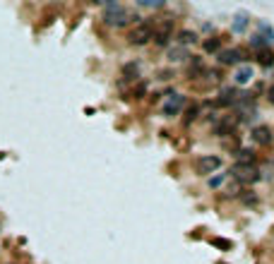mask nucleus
Instances as JSON below:
<instances>
[{
  "label": "nucleus",
  "instance_id": "f257e3e1",
  "mask_svg": "<svg viewBox=\"0 0 274 264\" xmlns=\"http://www.w3.org/2000/svg\"><path fill=\"white\" fill-rule=\"evenodd\" d=\"M130 22V12L128 7H123L120 2H109L104 7V24L109 27H125Z\"/></svg>",
  "mask_w": 274,
  "mask_h": 264
},
{
  "label": "nucleus",
  "instance_id": "f03ea898",
  "mask_svg": "<svg viewBox=\"0 0 274 264\" xmlns=\"http://www.w3.org/2000/svg\"><path fill=\"white\" fill-rule=\"evenodd\" d=\"M231 173L240 185H253V183L260 180V170H257L255 164H236L231 168Z\"/></svg>",
  "mask_w": 274,
  "mask_h": 264
},
{
  "label": "nucleus",
  "instance_id": "7ed1b4c3",
  "mask_svg": "<svg viewBox=\"0 0 274 264\" xmlns=\"http://www.w3.org/2000/svg\"><path fill=\"white\" fill-rule=\"evenodd\" d=\"M154 38V27H152V22H142V24H137L132 32H130L128 41L132 46H145L147 41H152Z\"/></svg>",
  "mask_w": 274,
  "mask_h": 264
},
{
  "label": "nucleus",
  "instance_id": "20e7f679",
  "mask_svg": "<svg viewBox=\"0 0 274 264\" xmlns=\"http://www.w3.org/2000/svg\"><path fill=\"white\" fill-rule=\"evenodd\" d=\"M183 106H185V96L181 94H168V99L164 101V115L166 118H173V115H178L183 111Z\"/></svg>",
  "mask_w": 274,
  "mask_h": 264
},
{
  "label": "nucleus",
  "instance_id": "39448f33",
  "mask_svg": "<svg viewBox=\"0 0 274 264\" xmlns=\"http://www.w3.org/2000/svg\"><path fill=\"white\" fill-rule=\"evenodd\" d=\"M221 168V159L219 156H202L197 161V173L200 175H212Z\"/></svg>",
  "mask_w": 274,
  "mask_h": 264
},
{
  "label": "nucleus",
  "instance_id": "423d86ee",
  "mask_svg": "<svg viewBox=\"0 0 274 264\" xmlns=\"http://www.w3.org/2000/svg\"><path fill=\"white\" fill-rule=\"evenodd\" d=\"M240 58H243L240 48H224V51H219L217 60H219V65H236Z\"/></svg>",
  "mask_w": 274,
  "mask_h": 264
},
{
  "label": "nucleus",
  "instance_id": "0eeeda50",
  "mask_svg": "<svg viewBox=\"0 0 274 264\" xmlns=\"http://www.w3.org/2000/svg\"><path fill=\"white\" fill-rule=\"evenodd\" d=\"M272 130L267 128V125H260V128H255L253 130V142L255 144H260V147H270L272 144Z\"/></svg>",
  "mask_w": 274,
  "mask_h": 264
},
{
  "label": "nucleus",
  "instance_id": "6e6552de",
  "mask_svg": "<svg viewBox=\"0 0 274 264\" xmlns=\"http://www.w3.org/2000/svg\"><path fill=\"white\" fill-rule=\"evenodd\" d=\"M248 24H250V15H248L245 10H240V12H236V15H234L231 29H234L236 34H240V32H245V29H248Z\"/></svg>",
  "mask_w": 274,
  "mask_h": 264
},
{
  "label": "nucleus",
  "instance_id": "1a4fd4ad",
  "mask_svg": "<svg viewBox=\"0 0 274 264\" xmlns=\"http://www.w3.org/2000/svg\"><path fill=\"white\" fill-rule=\"evenodd\" d=\"M238 101V94L234 87H224L219 92V99H217V106H231V103H236Z\"/></svg>",
  "mask_w": 274,
  "mask_h": 264
},
{
  "label": "nucleus",
  "instance_id": "9d476101",
  "mask_svg": "<svg viewBox=\"0 0 274 264\" xmlns=\"http://www.w3.org/2000/svg\"><path fill=\"white\" fill-rule=\"evenodd\" d=\"M253 75H255V72H253V67H250V65H243V67H238V70H236L234 82H236V84H248V82L253 79Z\"/></svg>",
  "mask_w": 274,
  "mask_h": 264
},
{
  "label": "nucleus",
  "instance_id": "9b49d317",
  "mask_svg": "<svg viewBox=\"0 0 274 264\" xmlns=\"http://www.w3.org/2000/svg\"><path fill=\"white\" fill-rule=\"evenodd\" d=\"M188 58H190V53H188V48H183V46L168 48V60H171V63H185Z\"/></svg>",
  "mask_w": 274,
  "mask_h": 264
},
{
  "label": "nucleus",
  "instance_id": "f8f14e48",
  "mask_svg": "<svg viewBox=\"0 0 274 264\" xmlns=\"http://www.w3.org/2000/svg\"><path fill=\"white\" fill-rule=\"evenodd\" d=\"M171 32H173V19H166V24L159 29V34H157V43H159V46H166L168 38H171Z\"/></svg>",
  "mask_w": 274,
  "mask_h": 264
},
{
  "label": "nucleus",
  "instance_id": "ddd939ff",
  "mask_svg": "<svg viewBox=\"0 0 274 264\" xmlns=\"http://www.w3.org/2000/svg\"><path fill=\"white\" fill-rule=\"evenodd\" d=\"M195 41H197V34H195V32H190V29H181V32H178V46L188 48V46H193Z\"/></svg>",
  "mask_w": 274,
  "mask_h": 264
},
{
  "label": "nucleus",
  "instance_id": "4468645a",
  "mask_svg": "<svg viewBox=\"0 0 274 264\" xmlns=\"http://www.w3.org/2000/svg\"><path fill=\"white\" fill-rule=\"evenodd\" d=\"M234 128H236V118H224L219 123V128H217V134H219V137H226V134L234 132Z\"/></svg>",
  "mask_w": 274,
  "mask_h": 264
},
{
  "label": "nucleus",
  "instance_id": "2eb2a0df",
  "mask_svg": "<svg viewBox=\"0 0 274 264\" xmlns=\"http://www.w3.org/2000/svg\"><path fill=\"white\" fill-rule=\"evenodd\" d=\"M123 77H125V79H137V77H140V63L123 65Z\"/></svg>",
  "mask_w": 274,
  "mask_h": 264
},
{
  "label": "nucleus",
  "instance_id": "dca6fc26",
  "mask_svg": "<svg viewBox=\"0 0 274 264\" xmlns=\"http://www.w3.org/2000/svg\"><path fill=\"white\" fill-rule=\"evenodd\" d=\"M236 159H238V164H255V151L253 149H238Z\"/></svg>",
  "mask_w": 274,
  "mask_h": 264
},
{
  "label": "nucleus",
  "instance_id": "f3484780",
  "mask_svg": "<svg viewBox=\"0 0 274 264\" xmlns=\"http://www.w3.org/2000/svg\"><path fill=\"white\" fill-rule=\"evenodd\" d=\"M257 60H260V63L265 65V67H270V65L274 63V53L270 51V48H262V51L257 53Z\"/></svg>",
  "mask_w": 274,
  "mask_h": 264
},
{
  "label": "nucleus",
  "instance_id": "a211bd4d",
  "mask_svg": "<svg viewBox=\"0 0 274 264\" xmlns=\"http://www.w3.org/2000/svg\"><path fill=\"white\" fill-rule=\"evenodd\" d=\"M221 48V38L219 36H214V38H209V41H204V51L207 53H217Z\"/></svg>",
  "mask_w": 274,
  "mask_h": 264
},
{
  "label": "nucleus",
  "instance_id": "6ab92c4d",
  "mask_svg": "<svg viewBox=\"0 0 274 264\" xmlns=\"http://www.w3.org/2000/svg\"><path fill=\"white\" fill-rule=\"evenodd\" d=\"M224 183H226V173H219V175H212V178L207 180V185H209V188H212V190L221 188Z\"/></svg>",
  "mask_w": 274,
  "mask_h": 264
},
{
  "label": "nucleus",
  "instance_id": "aec40b11",
  "mask_svg": "<svg viewBox=\"0 0 274 264\" xmlns=\"http://www.w3.org/2000/svg\"><path fill=\"white\" fill-rule=\"evenodd\" d=\"M197 115H200V106H197V103H193V106L185 111V125H190V123H193Z\"/></svg>",
  "mask_w": 274,
  "mask_h": 264
},
{
  "label": "nucleus",
  "instance_id": "412c9836",
  "mask_svg": "<svg viewBox=\"0 0 274 264\" xmlns=\"http://www.w3.org/2000/svg\"><path fill=\"white\" fill-rule=\"evenodd\" d=\"M257 29H260V32H257L260 36L265 34V41H267V43H270V41H274V32H272V27H267L265 22H260V27H257Z\"/></svg>",
  "mask_w": 274,
  "mask_h": 264
},
{
  "label": "nucleus",
  "instance_id": "4be33fe9",
  "mask_svg": "<svg viewBox=\"0 0 274 264\" xmlns=\"http://www.w3.org/2000/svg\"><path fill=\"white\" fill-rule=\"evenodd\" d=\"M145 94H147V84H145V82H142V84H137V87L132 89V96H135V99H142Z\"/></svg>",
  "mask_w": 274,
  "mask_h": 264
},
{
  "label": "nucleus",
  "instance_id": "5701e85b",
  "mask_svg": "<svg viewBox=\"0 0 274 264\" xmlns=\"http://www.w3.org/2000/svg\"><path fill=\"white\" fill-rule=\"evenodd\" d=\"M250 43H253V48H260V51H262V48L267 46L265 36H260V34H257V36H253V41H250Z\"/></svg>",
  "mask_w": 274,
  "mask_h": 264
},
{
  "label": "nucleus",
  "instance_id": "b1692460",
  "mask_svg": "<svg viewBox=\"0 0 274 264\" xmlns=\"http://www.w3.org/2000/svg\"><path fill=\"white\" fill-rule=\"evenodd\" d=\"M140 7H149V10H161V7H164V2H145V0H140Z\"/></svg>",
  "mask_w": 274,
  "mask_h": 264
},
{
  "label": "nucleus",
  "instance_id": "393cba45",
  "mask_svg": "<svg viewBox=\"0 0 274 264\" xmlns=\"http://www.w3.org/2000/svg\"><path fill=\"white\" fill-rule=\"evenodd\" d=\"M212 243H214V245H219V247H231V243H229V240H219V238H214Z\"/></svg>",
  "mask_w": 274,
  "mask_h": 264
},
{
  "label": "nucleus",
  "instance_id": "a878e982",
  "mask_svg": "<svg viewBox=\"0 0 274 264\" xmlns=\"http://www.w3.org/2000/svg\"><path fill=\"white\" fill-rule=\"evenodd\" d=\"M267 99H270V103H274V84L267 89Z\"/></svg>",
  "mask_w": 274,
  "mask_h": 264
},
{
  "label": "nucleus",
  "instance_id": "bb28decb",
  "mask_svg": "<svg viewBox=\"0 0 274 264\" xmlns=\"http://www.w3.org/2000/svg\"><path fill=\"white\" fill-rule=\"evenodd\" d=\"M0 231H2V224H0Z\"/></svg>",
  "mask_w": 274,
  "mask_h": 264
}]
</instances>
